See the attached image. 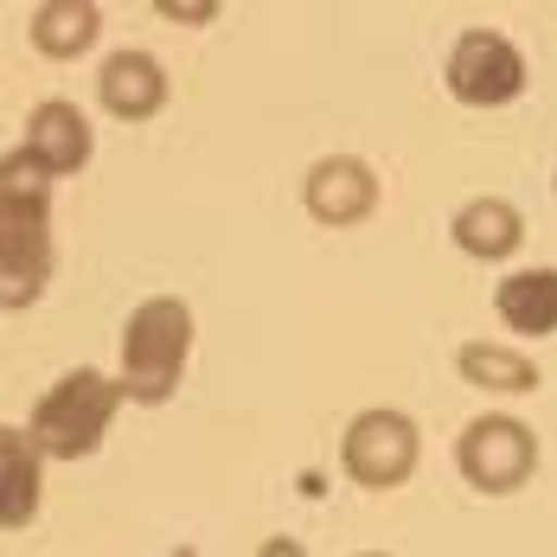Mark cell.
Segmentation results:
<instances>
[{"label": "cell", "mask_w": 557, "mask_h": 557, "mask_svg": "<svg viewBox=\"0 0 557 557\" xmlns=\"http://www.w3.org/2000/svg\"><path fill=\"white\" fill-rule=\"evenodd\" d=\"M52 282V173L26 148L0 161V308L20 314Z\"/></svg>", "instance_id": "6da1fadb"}, {"label": "cell", "mask_w": 557, "mask_h": 557, "mask_svg": "<svg viewBox=\"0 0 557 557\" xmlns=\"http://www.w3.org/2000/svg\"><path fill=\"white\" fill-rule=\"evenodd\" d=\"M122 404H128L122 379L97 372V366H77V372H64L58 385H46V397H39L33 417H26V436H33V448H39L46 461H84V455L103 448V436H110V423H115Z\"/></svg>", "instance_id": "7a4b0ae2"}, {"label": "cell", "mask_w": 557, "mask_h": 557, "mask_svg": "<svg viewBox=\"0 0 557 557\" xmlns=\"http://www.w3.org/2000/svg\"><path fill=\"white\" fill-rule=\"evenodd\" d=\"M193 359V308L180 295H148L128 321H122V391L128 404H168L180 391V372Z\"/></svg>", "instance_id": "3957f363"}, {"label": "cell", "mask_w": 557, "mask_h": 557, "mask_svg": "<svg viewBox=\"0 0 557 557\" xmlns=\"http://www.w3.org/2000/svg\"><path fill=\"white\" fill-rule=\"evenodd\" d=\"M417 455H423L417 423H410L404 410H391V404L359 410V417L346 423V436H339V468H346L366 494H391V487H404V481L417 474Z\"/></svg>", "instance_id": "277c9868"}, {"label": "cell", "mask_w": 557, "mask_h": 557, "mask_svg": "<svg viewBox=\"0 0 557 557\" xmlns=\"http://www.w3.org/2000/svg\"><path fill=\"white\" fill-rule=\"evenodd\" d=\"M455 468L474 494H519L539 468V436H532V423L487 410L455 436Z\"/></svg>", "instance_id": "5b68a950"}, {"label": "cell", "mask_w": 557, "mask_h": 557, "mask_svg": "<svg viewBox=\"0 0 557 557\" xmlns=\"http://www.w3.org/2000/svg\"><path fill=\"white\" fill-rule=\"evenodd\" d=\"M443 77H448L455 103H468V110H506L525 90V52L506 33H494V26H468L455 39V52H448Z\"/></svg>", "instance_id": "8992f818"}, {"label": "cell", "mask_w": 557, "mask_h": 557, "mask_svg": "<svg viewBox=\"0 0 557 557\" xmlns=\"http://www.w3.org/2000/svg\"><path fill=\"white\" fill-rule=\"evenodd\" d=\"M301 206L321 224H334V231H352V224H366L379 212V173L359 154H327L301 180Z\"/></svg>", "instance_id": "52a82bcc"}, {"label": "cell", "mask_w": 557, "mask_h": 557, "mask_svg": "<svg viewBox=\"0 0 557 557\" xmlns=\"http://www.w3.org/2000/svg\"><path fill=\"white\" fill-rule=\"evenodd\" d=\"M20 148L52 173V180H64V173L90 168L97 135H90V115L77 110V103L46 97V103H33V110H26V135H20Z\"/></svg>", "instance_id": "ba28073f"}, {"label": "cell", "mask_w": 557, "mask_h": 557, "mask_svg": "<svg viewBox=\"0 0 557 557\" xmlns=\"http://www.w3.org/2000/svg\"><path fill=\"white\" fill-rule=\"evenodd\" d=\"M97 97H103V110L115 122H154V115L168 110L173 84L154 52H110L103 71H97Z\"/></svg>", "instance_id": "9c48e42d"}, {"label": "cell", "mask_w": 557, "mask_h": 557, "mask_svg": "<svg viewBox=\"0 0 557 557\" xmlns=\"http://www.w3.org/2000/svg\"><path fill=\"white\" fill-rule=\"evenodd\" d=\"M448 237H455V250L474 257V263H506V257L525 244V219H519L512 199L481 193V199H468V206L448 219Z\"/></svg>", "instance_id": "30bf717a"}, {"label": "cell", "mask_w": 557, "mask_h": 557, "mask_svg": "<svg viewBox=\"0 0 557 557\" xmlns=\"http://www.w3.org/2000/svg\"><path fill=\"white\" fill-rule=\"evenodd\" d=\"M39 448L33 436L20 430V423H0V525L7 532H26L33 519H39Z\"/></svg>", "instance_id": "8fae6325"}, {"label": "cell", "mask_w": 557, "mask_h": 557, "mask_svg": "<svg viewBox=\"0 0 557 557\" xmlns=\"http://www.w3.org/2000/svg\"><path fill=\"white\" fill-rule=\"evenodd\" d=\"M455 372H461V385L494 391V397H532V391L545 385L539 366H532L519 346H500V339H468V346L455 352Z\"/></svg>", "instance_id": "7c38bea8"}, {"label": "cell", "mask_w": 557, "mask_h": 557, "mask_svg": "<svg viewBox=\"0 0 557 557\" xmlns=\"http://www.w3.org/2000/svg\"><path fill=\"white\" fill-rule=\"evenodd\" d=\"M494 308L512 334L545 339L557 334V270H512L494 282Z\"/></svg>", "instance_id": "4fadbf2b"}, {"label": "cell", "mask_w": 557, "mask_h": 557, "mask_svg": "<svg viewBox=\"0 0 557 557\" xmlns=\"http://www.w3.org/2000/svg\"><path fill=\"white\" fill-rule=\"evenodd\" d=\"M26 33H33V46L46 58H84L97 46V33H103V7H90V0H39L33 7V20H26Z\"/></svg>", "instance_id": "5bb4252c"}, {"label": "cell", "mask_w": 557, "mask_h": 557, "mask_svg": "<svg viewBox=\"0 0 557 557\" xmlns=\"http://www.w3.org/2000/svg\"><path fill=\"white\" fill-rule=\"evenodd\" d=\"M168 20H219V0H161Z\"/></svg>", "instance_id": "9a60e30c"}, {"label": "cell", "mask_w": 557, "mask_h": 557, "mask_svg": "<svg viewBox=\"0 0 557 557\" xmlns=\"http://www.w3.org/2000/svg\"><path fill=\"white\" fill-rule=\"evenodd\" d=\"M257 557H308V552H301L295 539H263V552H257Z\"/></svg>", "instance_id": "2e32d148"}, {"label": "cell", "mask_w": 557, "mask_h": 557, "mask_svg": "<svg viewBox=\"0 0 557 557\" xmlns=\"http://www.w3.org/2000/svg\"><path fill=\"white\" fill-rule=\"evenodd\" d=\"M359 557H385V552H359Z\"/></svg>", "instance_id": "e0dca14e"}]
</instances>
